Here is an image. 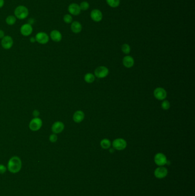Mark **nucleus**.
<instances>
[{"label": "nucleus", "instance_id": "obj_1", "mask_svg": "<svg viewBox=\"0 0 195 196\" xmlns=\"http://www.w3.org/2000/svg\"><path fill=\"white\" fill-rule=\"evenodd\" d=\"M22 167V162L17 156H12L8 161V169L12 173H17L20 171Z\"/></svg>", "mask_w": 195, "mask_h": 196}, {"label": "nucleus", "instance_id": "obj_2", "mask_svg": "<svg viewBox=\"0 0 195 196\" xmlns=\"http://www.w3.org/2000/svg\"><path fill=\"white\" fill-rule=\"evenodd\" d=\"M14 13L16 19H18L19 20H24L28 17L29 10L25 6L20 5L15 8Z\"/></svg>", "mask_w": 195, "mask_h": 196}, {"label": "nucleus", "instance_id": "obj_3", "mask_svg": "<svg viewBox=\"0 0 195 196\" xmlns=\"http://www.w3.org/2000/svg\"><path fill=\"white\" fill-rule=\"evenodd\" d=\"M112 146L115 150H123L126 147L127 143L123 138H117L113 141Z\"/></svg>", "mask_w": 195, "mask_h": 196}, {"label": "nucleus", "instance_id": "obj_4", "mask_svg": "<svg viewBox=\"0 0 195 196\" xmlns=\"http://www.w3.org/2000/svg\"><path fill=\"white\" fill-rule=\"evenodd\" d=\"M42 126V121L41 119L37 117V118H34L30 121L29 127L30 130L32 131H37L39 130L41 127Z\"/></svg>", "mask_w": 195, "mask_h": 196}, {"label": "nucleus", "instance_id": "obj_5", "mask_svg": "<svg viewBox=\"0 0 195 196\" xmlns=\"http://www.w3.org/2000/svg\"><path fill=\"white\" fill-rule=\"evenodd\" d=\"M109 74V70L105 66L98 67L95 70V75L100 79L106 77Z\"/></svg>", "mask_w": 195, "mask_h": 196}, {"label": "nucleus", "instance_id": "obj_6", "mask_svg": "<svg viewBox=\"0 0 195 196\" xmlns=\"http://www.w3.org/2000/svg\"><path fill=\"white\" fill-rule=\"evenodd\" d=\"M35 40L40 44H46L49 41V37L48 34L44 32H40L36 34Z\"/></svg>", "mask_w": 195, "mask_h": 196}, {"label": "nucleus", "instance_id": "obj_7", "mask_svg": "<svg viewBox=\"0 0 195 196\" xmlns=\"http://www.w3.org/2000/svg\"><path fill=\"white\" fill-rule=\"evenodd\" d=\"M156 164L159 166H164L167 163V158L166 156L161 153H157L154 157Z\"/></svg>", "mask_w": 195, "mask_h": 196}, {"label": "nucleus", "instance_id": "obj_8", "mask_svg": "<svg viewBox=\"0 0 195 196\" xmlns=\"http://www.w3.org/2000/svg\"><path fill=\"white\" fill-rule=\"evenodd\" d=\"M153 95L156 99L163 101L166 98L167 93L164 88L162 87H157L154 90Z\"/></svg>", "mask_w": 195, "mask_h": 196}, {"label": "nucleus", "instance_id": "obj_9", "mask_svg": "<svg viewBox=\"0 0 195 196\" xmlns=\"http://www.w3.org/2000/svg\"><path fill=\"white\" fill-rule=\"evenodd\" d=\"M168 169L164 166H159L154 171V175L158 179H163L168 175Z\"/></svg>", "mask_w": 195, "mask_h": 196}, {"label": "nucleus", "instance_id": "obj_10", "mask_svg": "<svg viewBox=\"0 0 195 196\" xmlns=\"http://www.w3.org/2000/svg\"><path fill=\"white\" fill-rule=\"evenodd\" d=\"M13 40L10 36H5L1 39V45L5 50H9L13 45Z\"/></svg>", "mask_w": 195, "mask_h": 196}, {"label": "nucleus", "instance_id": "obj_11", "mask_svg": "<svg viewBox=\"0 0 195 196\" xmlns=\"http://www.w3.org/2000/svg\"><path fill=\"white\" fill-rule=\"evenodd\" d=\"M65 125L60 121H56L52 126V131L54 134H59L64 130Z\"/></svg>", "mask_w": 195, "mask_h": 196}, {"label": "nucleus", "instance_id": "obj_12", "mask_svg": "<svg viewBox=\"0 0 195 196\" xmlns=\"http://www.w3.org/2000/svg\"><path fill=\"white\" fill-rule=\"evenodd\" d=\"M20 32L21 35L24 36H29L33 32V27L32 25L28 23L24 24L21 26Z\"/></svg>", "mask_w": 195, "mask_h": 196}, {"label": "nucleus", "instance_id": "obj_13", "mask_svg": "<svg viewBox=\"0 0 195 196\" xmlns=\"http://www.w3.org/2000/svg\"><path fill=\"white\" fill-rule=\"evenodd\" d=\"M68 12L72 15H79L81 12L80 6L76 3H72L68 6Z\"/></svg>", "mask_w": 195, "mask_h": 196}, {"label": "nucleus", "instance_id": "obj_14", "mask_svg": "<svg viewBox=\"0 0 195 196\" xmlns=\"http://www.w3.org/2000/svg\"><path fill=\"white\" fill-rule=\"evenodd\" d=\"M85 118V114L81 110H77L76 111L73 115V119L76 123H81Z\"/></svg>", "mask_w": 195, "mask_h": 196}, {"label": "nucleus", "instance_id": "obj_15", "mask_svg": "<svg viewBox=\"0 0 195 196\" xmlns=\"http://www.w3.org/2000/svg\"><path fill=\"white\" fill-rule=\"evenodd\" d=\"M91 19L95 22H100L103 19V14L99 9H93L90 13Z\"/></svg>", "mask_w": 195, "mask_h": 196}, {"label": "nucleus", "instance_id": "obj_16", "mask_svg": "<svg viewBox=\"0 0 195 196\" xmlns=\"http://www.w3.org/2000/svg\"><path fill=\"white\" fill-rule=\"evenodd\" d=\"M50 37L51 39L55 42H60L62 40V36L59 30H53L51 31L50 33Z\"/></svg>", "mask_w": 195, "mask_h": 196}, {"label": "nucleus", "instance_id": "obj_17", "mask_svg": "<svg viewBox=\"0 0 195 196\" xmlns=\"http://www.w3.org/2000/svg\"><path fill=\"white\" fill-rule=\"evenodd\" d=\"M123 63L125 67L130 68L134 65L135 61L132 56H126L123 59Z\"/></svg>", "mask_w": 195, "mask_h": 196}, {"label": "nucleus", "instance_id": "obj_18", "mask_svg": "<svg viewBox=\"0 0 195 196\" xmlns=\"http://www.w3.org/2000/svg\"><path fill=\"white\" fill-rule=\"evenodd\" d=\"M71 30L75 33H79L82 30V25L79 21L72 22Z\"/></svg>", "mask_w": 195, "mask_h": 196}, {"label": "nucleus", "instance_id": "obj_19", "mask_svg": "<svg viewBox=\"0 0 195 196\" xmlns=\"http://www.w3.org/2000/svg\"><path fill=\"white\" fill-rule=\"evenodd\" d=\"M100 145L103 149H108L111 146V142L108 139L105 138L100 142Z\"/></svg>", "mask_w": 195, "mask_h": 196}, {"label": "nucleus", "instance_id": "obj_20", "mask_svg": "<svg viewBox=\"0 0 195 196\" xmlns=\"http://www.w3.org/2000/svg\"><path fill=\"white\" fill-rule=\"evenodd\" d=\"M84 81L87 83H92L95 81V76L93 74L88 73L84 76Z\"/></svg>", "mask_w": 195, "mask_h": 196}, {"label": "nucleus", "instance_id": "obj_21", "mask_svg": "<svg viewBox=\"0 0 195 196\" xmlns=\"http://www.w3.org/2000/svg\"><path fill=\"white\" fill-rule=\"evenodd\" d=\"M6 23L9 25H14L16 22V17L15 15H8L6 18Z\"/></svg>", "mask_w": 195, "mask_h": 196}, {"label": "nucleus", "instance_id": "obj_22", "mask_svg": "<svg viewBox=\"0 0 195 196\" xmlns=\"http://www.w3.org/2000/svg\"><path fill=\"white\" fill-rule=\"evenodd\" d=\"M106 2L112 8H116L120 5V0H106Z\"/></svg>", "mask_w": 195, "mask_h": 196}, {"label": "nucleus", "instance_id": "obj_23", "mask_svg": "<svg viewBox=\"0 0 195 196\" xmlns=\"http://www.w3.org/2000/svg\"><path fill=\"white\" fill-rule=\"evenodd\" d=\"M121 50L125 54H129L130 52V47L128 44H124L121 46Z\"/></svg>", "mask_w": 195, "mask_h": 196}, {"label": "nucleus", "instance_id": "obj_24", "mask_svg": "<svg viewBox=\"0 0 195 196\" xmlns=\"http://www.w3.org/2000/svg\"><path fill=\"white\" fill-rule=\"evenodd\" d=\"M161 108L164 110H167L170 109V101H164L161 103Z\"/></svg>", "mask_w": 195, "mask_h": 196}, {"label": "nucleus", "instance_id": "obj_25", "mask_svg": "<svg viewBox=\"0 0 195 196\" xmlns=\"http://www.w3.org/2000/svg\"><path fill=\"white\" fill-rule=\"evenodd\" d=\"M79 6H80L81 10H88V9H89V3H88V2H86V1H83V2H82L80 4V5H79Z\"/></svg>", "mask_w": 195, "mask_h": 196}, {"label": "nucleus", "instance_id": "obj_26", "mask_svg": "<svg viewBox=\"0 0 195 196\" xmlns=\"http://www.w3.org/2000/svg\"><path fill=\"white\" fill-rule=\"evenodd\" d=\"M63 20H64V21L65 22V23L70 24V23L72 22L73 18H72V16L69 15V14H66V15H65L64 16Z\"/></svg>", "mask_w": 195, "mask_h": 196}, {"label": "nucleus", "instance_id": "obj_27", "mask_svg": "<svg viewBox=\"0 0 195 196\" xmlns=\"http://www.w3.org/2000/svg\"><path fill=\"white\" fill-rule=\"evenodd\" d=\"M49 141H50V142H52V143H55V142H57V139H58V137H57V135H56L55 134H54V133H53V134H51V135L49 136Z\"/></svg>", "mask_w": 195, "mask_h": 196}, {"label": "nucleus", "instance_id": "obj_28", "mask_svg": "<svg viewBox=\"0 0 195 196\" xmlns=\"http://www.w3.org/2000/svg\"><path fill=\"white\" fill-rule=\"evenodd\" d=\"M6 171V167L4 165L0 164V174H4Z\"/></svg>", "mask_w": 195, "mask_h": 196}, {"label": "nucleus", "instance_id": "obj_29", "mask_svg": "<svg viewBox=\"0 0 195 196\" xmlns=\"http://www.w3.org/2000/svg\"><path fill=\"white\" fill-rule=\"evenodd\" d=\"M40 114L39 111L37 110H35L33 111V115L35 116V118L39 117V115H40Z\"/></svg>", "mask_w": 195, "mask_h": 196}, {"label": "nucleus", "instance_id": "obj_30", "mask_svg": "<svg viewBox=\"0 0 195 196\" xmlns=\"http://www.w3.org/2000/svg\"><path fill=\"white\" fill-rule=\"evenodd\" d=\"M5 36V33L4 30L0 29V39H2Z\"/></svg>", "mask_w": 195, "mask_h": 196}, {"label": "nucleus", "instance_id": "obj_31", "mask_svg": "<svg viewBox=\"0 0 195 196\" xmlns=\"http://www.w3.org/2000/svg\"><path fill=\"white\" fill-rule=\"evenodd\" d=\"M35 19H30L28 20V24H29L30 25H32V24H33L35 23Z\"/></svg>", "mask_w": 195, "mask_h": 196}, {"label": "nucleus", "instance_id": "obj_32", "mask_svg": "<svg viewBox=\"0 0 195 196\" xmlns=\"http://www.w3.org/2000/svg\"><path fill=\"white\" fill-rule=\"evenodd\" d=\"M5 4L4 0H0V9L2 8Z\"/></svg>", "mask_w": 195, "mask_h": 196}, {"label": "nucleus", "instance_id": "obj_33", "mask_svg": "<svg viewBox=\"0 0 195 196\" xmlns=\"http://www.w3.org/2000/svg\"><path fill=\"white\" fill-rule=\"evenodd\" d=\"M30 41L32 43H35V41H36V40H35V37H30Z\"/></svg>", "mask_w": 195, "mask_h": 196}, {"label": "nucleus", "instance_id": "obj_34", "mask_svg": "<svg viewBox=\"0 0 195 196\" xmlns=\"http://www.w3.org/2000/svg\"><path fill=\"white\" fill-rule=\"evenodd\" d=\"M109 152L110 153H113L115 152V149L113 148H110L109 149Z\"/></svg>", "mask_w": 195, "mask_h": 196}]
</instances>
